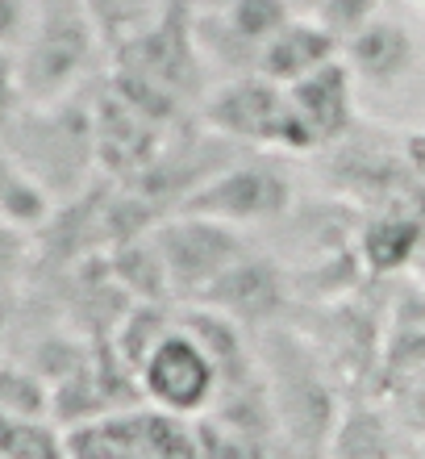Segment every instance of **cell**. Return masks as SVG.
<instances>
[{
	"label": "cell",
	"instance_id": "6da1fadb",
	"mask_svg": "<svg viewBox=\"0 0 425 459\" xmlns=\"http://www.w3.org/2000/svg\"><path fill=\"white\" fill-rule=\"evenodd\" d=\"M251 342L292 459H329V443L346 401L326 355L304 339V330H296V322L259 330Z\"/></svg>",
	"mask_w": 425,
	"mask_h": 459
},
{
	"label": "cell",
	"instance_id": "7a4b0ae2",
	"mask_svg": "<svg viewBox=\"0 0 425 459\" xmlns=\"http://www.w3.org/2000/svg\"><path fill=\"white\" fill-rule=\"evenodd\" d=\"M0 138L25 163V171L55 196V205L75 201L100 180L92 88L50 105H25L0 130Z\"/></svg>",
	"mask_w": 425,
	"mask_h": 459
},
{
	"label": "cell",
	"instance_id": "3957f363",
	"mask_svg": "<svg viewBox=\"0 0 425 459\" xmlns=\"http://www.w3.org/2000/svg\"><path fill=\"white\" fill-rule=\"evenodd\" d=\"M105 50L109 42L88 0H34L30 34L17 47L25 105H50L92 88Z\"/></svg>",
	"mask_w": 425,
	"mask_h": 459
},
{
	"label": "cell",
	"instance_id": "277c9868",
	"mask_svg": "<svg viewBox=\"0 0 425 459\" xmlns=\"http://www.w3.org/2000/svg\"><path fill=\"white\" fill-rule=\"evenodd\" d=\"M200 121L246 151H271V155H313L317 151L288 88L259 72L225 75L221 84H213V92L200 105Z\"/></svg>",
	"mask_w": 425,
	"mask_h": 459
},
{
	"label": "cell",
	"instance_id": "5b68a950",
	"mask_svg": "<svg viewBox=\"0 0 425 459\" xmlns=\"http://www.w3.org/2000/svg\"><path fill=\"white\" fill-rule=\"evenodd\" d=\"M296 176L288 168V155L271 151H251L238 163L213 176V180L192 193L175 213H196L225 226H276L296 209Z\"/></svg>",
	"mask_w": 425,
	"mask_h": 459
},
{
	"label": "cell",
	"instance_id": "8992f818",
	"mask_svg": "<svg viewBox=\"0 0 425 459\" xmlns=\"http://www.w3.org/2000/svg\"><path fill=\"white\" fill-rule=\"evenodd\" d=\"M67 459H200L192 418L138 401L67 430Z\"/></svg>",
	"mask_w": 425,
	"mask_h": 459
},
{
	"label": "cell",
	"instance_id": "52a82bcc",
	"mask_svg": "<svg viewBox=\"0 0 425 459\" xmlns=\"http://www.w3.org/2000/svg\"><path fill=\"white\" fill-rule=\"evenodd\" d=\"M150 238H155L158 259L167 267V284L175 305L200 301L208 284L251 251V242H246V234L238 226L196 218V213H167L150 230Z\"/></svg>",
	"mask_w": 425,
	"mask_h": 459
},
{
	"label": "cell",
	"instance_id": "ba28073f",
	"mask_svg": "<svg viewBox=\"0 0 425 459\" xmlns=\"http://www.w3.org/2000/svg\"><path fill=\"white\" fill-rule=\"evenodd\" d=\"M138 380H142V397L150 405L180 413V418H192V422L213 410L221 397L217 363L200 347L192 330L180 322V314H175V326L158 339V347L138 368Z\"/></svg>",
	"mask_w": 425,
	"mask_h": 459
},
{
	"label": "cell",
	"instance_id": "9c48e42d",
	"mask_svg": "<svg viewBox=\"0 0 425 459\" xmlns=\"http://www.w3.org/2000/svg\"><path fill=\"white\" fill-rule=\"evenodd\" d=\"M192 305L217 309V314H225L230 322H238L246 334L280 326V322H288L292 309H296L292 267H284L276 255L251 247V251H246L230 272H221V276L205 289V297Z\"/></svg>",
	"mask_w": 425,
	"mask_h": 459
},
{
	"label": "cell",
	"instance_id": "30bf717a",
	"mask_svg": "<svg viewBox=\"0 0 425 459\" xmlns=\"http://www.w3.org/2000/svg\"><path fill=\"white\" fill-rule=\"evenodd\" d=\"M92 121H97L100 176L117 184L138 180L175 134L167 126L150 121L142 109H134L122 92H113L109 80L92 84Z\"/></svg>",
	"mask_w": 425,
	"mask_h": 459
},
{
	"label": "cell",
	"instance_id": "8fae6325",
	"mask_svg": "<svg viewBox=\"0 0 425 459\" xmlns=\"http://www.w3.org/2000/svg\"><path fill=\"white\" fill-rule=\"evenodd\" d=\"M342 63H346V72L354 75L359 88L392 92L417 72L421 47H417V34L409 30V22L392 17V13H379L342 42Z\"/></svg>",
	"mask_w": 425,
	"mask_h": 459
},
{
	"label": "cell",
	"instance_id": "7c38bea8",
	"mask_svg": "<svg viewBox=\"0 0 425 459\" xmlns=\"http://www.w3.org/2000/svg\"><path fill=\"white\" fill-rule=\"evenodd\" d=\"M288 97L296 105V113H301L304 130H309L317 151L346 143L359 130V84H354V75L346 72L342 59L326 63L313 75L296 80L288 88Z\"/></svg>",
	"mask_w": 425,
	"mask_h": 459
},
{
	"label": "cell",
	"instance_id": "4fadbf2b",
	"mask_svg": "<svg viewBox=\"0 0 425 459\" xmlns=\"http://www.w3.org/2000/svg\"><path fill=\"white\" fill-rule=\"evenodd\" d=\"M334 59H342L338 38L329 34L317 17L296 13L288 25H280V30L263 42V50H259V59H255V72L284 88H292L296 80L313 75L317 67H326V63H334Z\"/></svg>",
	"mask_w": 425,
	"mask_h": 459
},
{
	"label": "cell",
	"instance_id": "5bb4252c",
	"mask_svg": "<svg viewBox=\"0 0 425 459\" xmlns=\"http://www.w3.org/2000/svg\"><path fill=\"white\" fill-rule=\"evenodd\" d=\"M404 438H409V430L396 422L388 401L363 393V397L342 405L329 459H413L417 451L404 447Z\"/></svg>",
	"mask_w": 425,
	"mask_h": 459
},
{
	"label": "cell",
	"instance_id": "9a60e30c",
	"mask_svg": "<svg viewBox=\"0 0 425 459\" xmlns=\"http://www.w3.org/2000/svg\"><path fill=\"white\" fill-rule=\"evenodd\" d=\"M421 234L425 226L404 209L363 218L359 242H354V251L363 259V272L367 276H396V272H404L409 259L417 255V247H421Z\"/></svg>",
	"mask_w": 425,
	"mask_h": 459
},
{
	"label": "cell",
	"instance_id": "2e32d148",
	"mask_svg": "<svg viewBox=\"0 0 425 459\" xmlns=\"http://www.w3.org/2000/svg\"><path fill=\"white\" fill-rule=\"evenodd\" d=\"M55 209H59L55 196L25 171V163L0 138V221H9L25 234H42L47 221L55 218Z\"/></svg>",
	"mask_w": 425,
	"mask_h": 459
},
{
	"label": "cell",
	"instance_id": "e0dca14e",
	"mask_svg": "<svg viewBox=\"0 0 425 459\" xmlns=\"http://www.w3.org/2000/svg\"><path fill=\"white\" fill-rule=\"evenodd\" d=\"M0 459H67V430L55 418L0 410Z\"/></svg>",
	"mask_w": 425,
	"mask_h": 459
},
{
	"label": "cell",
	"instance_id": "ac0fdd59",
	"mask_svg": "<svg viewBox=\"0 0 425 459\" xmlns=\"http://www.w3.org/2000/svg\"><path fill=\"white\" fill-rule=\"evenodd\" d=\"M88 9H92L100 34L113 50L117 42L142 34L146 25H155L163 17V0H88Z\"/></svg>",
	"mask_w": 425,
	"mask_h": 459
},
{
	"label": "cell",
	"instance_id": "d6986e66",
	"mask_svg": "<svg viewBox=\"0 0 425 459\" xmlns=\"http://www.w3.org/2000/svg\"><path fill=\"white\" fill-rule=\"evenodd\" d=\"M379 397L388 401V410L396 413V422L409 430V438H425V368L384 385Z\"/></svg>",
	"mask_w": 425,
	"mask_h": 459
},
{
	"label": "cell",
	"instance_id": "ffe728a7",
	"mask_svg": "<svg viewBox=\"0 0 425 459\" xmlns=\"http://www.w3.org/2000/svg\"><path fill=\"white\" fill-rule=\"evenodd\" d=\"M384 4H388V0H321L313 17L326 25L338 42H346L354 30H363L371 17H379Z\"/></svg>",
	"mask_w": 425,
	"mask_h": 459
},
{
	"label": "cell",
	"instance_id": "44dd1931",
	"mask_svg": "<svg viewBox=\"0 0 425 459\" xmlns=\"http://www.w3.org/2000/svg\"><path fill=\"white\" fill-rule=\"evenodd\" d=\"M30 255H34V234L0 221V289H9L13 280L30 267Z\"/></svg>",
	"mask_w": 425,
	"mask_h": 459
},
{
	"label": "cell",
	"instance_id": "7402d4cb",
	"mask_svg": "<svg viewBox=\"0 0 425 459\" xmlns=\"http://www.w3.org/2000/svg\"><path fill=\"white\" fill-rule=\"evenodd\" d=\"M21 109H25V92H21V72H17V50L0 47V130Z\"/></svg>",
	"mask_w": 425,
	"mask_h": 459
},
{
	"label": "cell",
	"instance_id": "603a6c76",
	"mask_svg": "<svg viewBox=\"0 0 425 459\" xmlns=\"http://www.w3.org/2000/svg\"><path fill=\"white\" fill-rule=\"evenodd\" d=\"M34 22V0H0V47L17 50Z\"/></svg>",
	"mask_w": 425,
	"mask_h": 459
},
{
	"label": "cell",
	"instance_id": "cb8c5ba5",
	"mask_svg": "<svg viewBox=\"0 0 425 459\" xmlns=\"http://www.w3.org/2000/svg\"><path fill=\"white\" fill-rule=\"evenodd\" d=\"M225 0H163V13H171V17H183V22H200V17H208V13H217Z\"/></svg>",
	"mask_w": 425,
	"mask_h": 459
},
{
	"label": "cell",
	"instance_id": "d4e9b609",
	"mask_svg": "<svg viewBox=\"0 0 425 459\" xmlns=\"http://www.w3.org/2000/svg\"><path fill=\"white\" fill-rule=\"evenodd\" d=\"M417 459H425V438H421V447H417Z\"/></svg>",
	"mask_w": 425,
	"mask_h": 459
},
{
	"label": "cell",
	"instance_id": "484cf974",
	"mask_svg": "<svg viewBox=\"0 0 425 459\" xmlns=\"http://www.w3.org/2000/svg\"><path fill=\"white\" fill-rule=\"evenodd\" d=\"M421 4H425V0H421Z\"/></svg>",
	"mask_w": 425,
	"mask_h": 459
},
{
	"label": "cell",
	"instance_id": "4316f807",
	"mask_svg": "<svg viewBox=\"0 0 425 459\" xmlns=\"http://www.w3.org/2000/svg\"><path fill=\"white\" fill-rule=\"evenodd\" d=\"M413 459H417V455H413Z\"/></svg>",
	"mask_w": 425,
	"mask_h": 459
}]
</instances>
